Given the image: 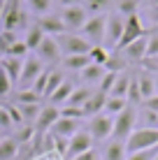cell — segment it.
I'll return each instance as SVG.
<instances>
[{
	"label": "cell",
	"mask_w": 158,
	"mask_h": 160,
	"mask_svg": "<svg viewBox=\"0 0 158 160\" xmlns=\"http://www.w3.org/2000/svg\"><path fill=\"white\" fill-rule=\"evenodd\" d=\"M28 30V12H26L21 0H7L3 19H0V30Z\"/></svg>",
	"instance_id": "1"
},
{
	"label": "cell",
	"mask_w": 158,
	"mask_h": 160,
	"mask_svg": "<svg viewBox=\"0 0 158 160\" xmlns=\"http://www.w3.org/2000/svg\"><path fill=\"white\" fill-rule=\"evenodd\" d=\"M137 125V107L135 104H128L121 114L114 116V128H112V139H119V142H126L130 137V132L135 130Z\"/></svg>",
	"instance_id": "2"
},
{
	"label": "cell",
	"mask_w": 158,
	"mask_h": 160,
	"mask_svg": "<svg viewBox=\"0 0 158 160\" xmlns=\"http://www.w3.org/2000/svg\"><path fill=\"white\" fill-rule=\"evenodd\" d=\"M158 146V130L156 128H135L130 132V137L126 139V151H146V148Z\"/></svg>",
	"instance_id": "3"
},
{
	"label": "cell",
	"mask_w": 158,
	"mask_h": 160,
	"mask_svg": "<svg viewBox=\"0 0 158 160\" xmlns=\"http://www.w3.org/2000/svg\"><path fill=\"white\" fill-rule=\"evenodd\" d=\"M58 49L65 56H89V51L93 49V44L89 40H84L81 35H74V32H63V35L56 37Z\"/></svg>",
	"instance_id": "4"
},
{
	"label": "cell",
	"mask_w": 158,
	"mask_h": 160,
	"mask_svg": "<svg viewBox=\"0 0 158 160\" xmlns=\"http://www.w3.org/2000/svg\"><path fill=\"white\" fill-rule=\"evenodd\" d=\"M105 26H107V14L89 16L86 23L81 26V37L89 40L93 47H100V44H105Z\"/></svg>",
	"instance_id": "5"
},
{
	"label": "cell",
	"mask_w": 158,
	"mask_h": 160,
	"mask_svg": "<svg viewBox=\"0 0 158 160\" xmlns=\"http://www.w3.org/2000/svg\"><path fill=\"white\" fill-rule=\"evenodd\" d=\"M112 128H114V116H110V114H105V112L91 116L89 123H86V130H89V135L93 137V142L110 139L112 137Z\"/></svg>",
	"instance_id": "6"
},
{
	"label": "cell",
	"mask_w": 158,
	"mask_h": 160,
	"mask_svg": "<svg viewBox=\"0 0 158 160\" xmlns=\"http://www.w3.org/2000/svg\"><path fill=\"white\" fill-rule=\"evenodd\" d=\"M42 72H44L42 60L37 56H33V53H28V56L23 58V68H21V77H19V84H16V86H19V88H33L35 79Z\"/></svg>",
	"instance_id": "7"
},
{
	"label": "cell",
	"mask_w": 158,
	"mask_h": 160,
	"mask_svg": "<svg viewBox=\"0 0 158 160\" xmlns=\"http://www.w3.org/2000/svg\"><path fill=\"white\" fill-rule=\"evenodd\" d=\"M123 28H126V16H121L119 12L107 14V26H105V44L102 47L107 49H116L119 40L123 35Z\"/></svg>",
	"instance_id": "8"
},
{
	"label": "cell",
	"mask_w": 158,
	"mask_h": 160,
	"mask_svg": "<svg viewBox=\"0 0 158 160\" xmlns=\"http://www.w3.org/2000/svg\"><path fill=\"white\" fill-rule=\"evenodd\" d=\"M58 14H61V19L65 23V30H81V26H84L86 19H89V12L84 9L81 2L70 5V7H63Z\"/></svg>",
	"instance_id": "9"
},
{
	"label": "cell",
	"mask_w": 158,
	"mask_h": 160,
	"mask_svg": "<svg viewBox=\"0 0 158 160\" xmlns=\"http://www.w3.org/2000/svg\"><path fill=\"white\" fill-rule=\"evenodd\" d=\"M35 56L42 60V65H56V63H61V49H58V42H56V37H51V35H44V40L40 42V47L35 49Z\"/></svg>",
	"instance_id": "10"
},
{
	"label": "cell",
	"mask_w": 158,
	"mask_h": 160,
	"mask_svg": "<svg viewBox=\"0 0 158 160\" xmlns=\"http://www.w3.org/2000/svg\"><path fill=\"white\" fill-rule=\"evenodd\" d=\"M58 116H61V112H58V107L56 104H44V107L40 109V114H37V118H35V137H44L49 130H51V125L58 121Z\"/></svg>",
	"instance_id": "11"
},
{
	"label": "cell",
	"mask_w": 158,
	"mask_h": 160,
	"mask_svg": "<svg viewBox=\"0 0 158 160\" xmlns=\"http://www.w3.org/2000/svg\"><path fill=\"white\" fill-rule=\"evenodd\" d=\"M142 35H146V32H144V26H142V19H140V14H130V16H126V28H123V35H121V40H119V44H116V49H114V51H119V49L128 47L130 42H135L137 37H142Z\"/></svg>",
	"instance_id": "12"
},
{
	"label": "cell",
	"mask_w": 158,
	"mask_h": 160,
	"mask_svg": "<svg viewBox=\"0 0 158 160\" xmlns=\"http://www.w3.org/2000/svg\"><path fill=\"white\" fill-rule=\"evenodd\" d=\"M91 148H93V137L89 135V130H77L72 137H70V142H68L65 160L79 156V153H84V151H91Z\"/></svg>",
	"instance_id": "13"
},
{
	"label": "cell",
	"mask_w": 158,
	"mask_h": 160,
	"mask_svg": "<svg viewBox=\"0 0 158 160\" xmlns=\"http://www.w3.org/2000/svg\"><path fill=\"white\" fill-rule=\"evenodd\" d=\"M119 56H121L126 63H142V60L146 58V35L137 37L135 42H130L128 47L119 49Z\"/></svg>",
	"instance_id": "14"
},
{
	"label": "cell",
	"mask_w": 158,
	"mask_h": 160,
	"mask_svg": "<svg viewBox=\"0 0 158 160\" xmlns=\"http://www.w3.org/2000/svg\"><path fill=\"white\" fill-rule=\"evenodd\" d=\"M35 26L44 32V35H51V37H58V35H63V32H68L61 14H51V12L44 14V16H37Z\"/></svg>",
	"instance_id": "15"
},
{
	"label": "cell",
	"mask_w": 158,
	"mask_h": 160,
	"mask_svg": "<svg viewBox=\"0 0 158 160\" xmlns=\"http://www.w3.org/2000/svg\"><path fill=\"white\" fill-rule=\"evenodd\" d=\"M79 125H81V121L58 116V121L51 125V130H49V135H56V137H65V139H70V137H72L77 130H81Z\"/></svg>",
	"instance_id": "16"
},
{
	"label": "cell",
	"mask_w": 158,
	"mask_h": 160,
	"mask_svg": "<svg viewBox=\"0 0 158 160\" xmlns=\"http://www.w3.org/2000/svg\"><path fill=\"white\" fill-rule=\"evenodd\" d=\"M105 102H107V93H102V91H95L91 93V98L86 100V104L81 109H84V114H86V118H91V116H95V114H100V112H105Z\"/></svg>",
	"instance_id": "17"
},
{
	"label": "cell",
	"mask_w": 158,
	"mask_h": 160,
	"mask_svg": "<svg viewBox=\"0 0 158 160\" xmlns=\"http://www.w3.org/2000/svg\"><path fill=\"white\" fill-rule=\"evenodd\" d=\"M128 151H126V142H119V139H112L102 146V156L100 160H126Z\"/></svg>",
	"instance_id": "18"
},
{
	"label": "cell",
	"mask_w": 158,
	"mask_h": 160,
	"mask_svg": "<svg viewBox=\"0 0 158 160\" xmlns=\"http://www.w3.org/2000/svg\"><path fill=\"white\" fill-rule=\"evenodd\" d=\"M0 68L5 70V74L9 77V81H12L14 86L19 84V77H21V68H23V60H21V58L3 56V58H0Z\"/></svg>",
	"instance_id": "19"
},
{
	"label": "cell",
	"mask_w": 158,
	"mask_h": 160,
	"mask_svg": "<svg viewBox=\"0 0 158 160\" xmlns=\"http://www.w3.org/2000/svg\"><path fill=\"white\" fill-rule=\"evenodd\" d=\"M130 81H133V77H130L128 72H119L116 74V81H114V86H112V91H110V95H114V98H126V100H128Z\"/></svg>",
	"instance_id": "20"
},
{
	"label": "cell",
	"mask_w": 158,
	"mask_h": 160,
	"mask_svg": "<svg viewBox=\"0 0 158 160\" xmlns=\"http://www.w3.org/2000/svg\"><path fill=\"white\" fill-rule=\"evenodd\" d=\"M72 91H74V84H72V81H68V79H65L63 84H61V86L56 88V91L51 93V98H49V100H51V104H56V107H58V104L63 107V104L70 100Z\"/></svg>",
	"instance_id": "21"
},
{
	"label": "cell",
	"mask_w": 158,
	"mask_h": 160,
	"mask_svg": "<svg viewBox=\"0 0 158 160\" xmlns=\"http://www.w3.org/2000/svg\"><path fill=\"white\" fill-rule=\"evenodd\" d=\"M135 79H137L140 93H142V100H146V98H151V95H156V81H154V74L140 72Z\"/></svg>",
	"instance_id": "22"
},
{
	"label": "cell",
	"mask_w": 158,
	"mask_h": 160,
	"mask_svg": "<svg viewBox=\"0 0 158 160\" xmlns=\"http://www.w3.org/2000/svg\"><path fill=\"white\" fill-rule=\"evenodd\" d=\"M93 91H95V88H91V86H74L72 95H70V100L65 102V104H70V107H84Z\"/></svg>",
	"instance_id": "23"
},
{
	"label": "cell",
	"mask_w": 158,
	"mask_h": 160,
	"mask_svg": "<svg viewBox=\"0 0 158 160\" xmlns=\"http://www.w3.org/2000/svg\"><path fill=\"white\" fill-rule=\"evenodd\" d=\"M23 7L28 9V14H35V16H44L51 12V0H21Z\"/></svg>",
	"instance_id": "24"
},
{
	"label": "cell",
	"mask_w": 158,
	"mask_h": 160,
	"mask_svg": "<svg viewBox=\"0 0 158 160\" xmlns=\"http://www.w3.org/2000/svg\"><path fill=\"white\" fill-rule=\"evenodd\" d=\"M81 81H84V84H100V79H102V74H105V68H100V65H86L84 70H81Z\"/></svg>",
	"instance_id": "25"
},
{
	"label": "cell",
	"mask_w": 158,
	"mask_h": 160,
	"mask_svg": "<svg viewBox=\"0 0 158 160\" xmlns=\"http://www.w3.org/2000/svg\"><path fill=\"white\" fill-rule=\"evenodd\" d=\"M19 153V142L12 137H3L0 139V160H12Z\"/></svg>",
	"instance_id": "26"
},
{
	"label": "cell",
	"mask_w": 158,
	"mask_h": 160,
	"mask_svg": "<svg viewBox=\"0 0 158 160\" xmlns=\"http://www.w3.org/2000/svg\"><path fill=\"white\" fill-rule=\"evenodd\" d=\"M81 5L89 12V16H95V14H107V9L114 5V0H84Z\"/></svg>",
	"instance_id": "27"
},
{
	"label": "cell",
	"mask_w": 158,
	"mask_h": 160,
	"mask_svg": "<svg viewBox=\"0 0 158 160\" xmlns=\"http://www.w3.org/2000/svg\"><path fill=\"white\" fill-rule=\"evenodd\" d=\"M63 81H65L63 70H56V68L49 70V79H47V88H44V98H51V93L56 91V88L61 86Z\"/></svg>",
	"instance_id": "28"
},
{
	"label": "cell",
	"mask_w": 158,
	"mask_h": 160,
	"mask_svg": "<svg viewBox=\"0 0 158 160\" xmlns=\"http://www.w3.org/2000/svg\"><path fill=\"white\" fill-rule=\"evenodd\" d=\"M44 40V32H42L37 26H28V30H26V35H23V42H26V47L30 49V51H35L37 47H40V42Z\"/></svg>",
	"instance_id": "29"
},
{
	"label": "cell",
	"mask_w": 158,
	"mask_h": 160,
	"mask_svg": "<svg viewBox=\"0 0 158 160\" xmlns=\"http://www.w3.org/2000/svg\"><path fill=\"white\" fill-rule=\"evenodd\" d=\"M137 123H140V128H156L158 130V114L140 107L137 109Z\"/></svg>",
	"instance_id": "30"
},
{
	"label": "cell",
	"mask_w": 158,
	"mask_h": 160,
	"mask_svg": "<svg viewBox=\"0 0 158 160\" xmlns=\"http://www.w3.org/2000/svg\"><path fill=\"white\" fill-rule=\"evenodd\" d=\"M61 63H63V68H68V70L81 72L86 65H91V60H89V56H63Z\"/></svg>",
	"instance_id": "31"
},
{
	"label": "cell",
	"mask_w": 158,
	"mask_h": 160,
	"mask_svg": "<svg viewBox=\"0 0 158 160\" xmlns=\"http://www.w3.org/2000/svg\"><path fill=\"white\" fill-rule=\"evenodd\" d=\"M126 107H128V100H126V98H114V95H107L105 114H110V116H116V114H121Z\"/></svg>",
	"instance_id": "32"
},
{
	"label": "cell",
	"mask_w": 158,
	"mask_h": 160,
	"mask_svg": "<svg viewBox=\"0 0 158 160\" xmlns=\"http://www.w3.org/2000/svg\"><path fill=\"white\" fill-rule=\"evenodd\" d=\"M14 102L16 104H37L40 102V95H37L33 88H19L14 93Z\"/></svg>",
	"instance_id": "33"
},
{
	"label": "cell",
	"mask_w": 158,
	"mask_h": 160,
	"mask_svg": "<svg viewBox=\"0 0 158 160\" xmlns=\"http://www.w3.org/2000/svg\"><path fill=\"white\" fill-rule=\"evenodd\" d=\"M110 53H112L110 49L100 44V47H93V49L89 51V60H91L93 65H100V68H105V63L110 60Z\"/></svg>",
	"instance_id": "34"
},
{
	"label": "cell",
	"mask_w": 158,
	"mask_h": 160,
	"mask_svg": "<svg viewBox=\"0 0 158 160\" xmlns=\"http://www.w3.org/2000/svg\"><path fill=\"white\" fill-rule=\"evenodd\" d=\"M142 0H114V7L121 16H130V14H137V7Z\"/></svg>",
	"instance_id": "35"
},
{
	"label": "cell",
	"mask_w": 158,
	"mask_h": 160,
	"mask_svg": "<svg viewBox=\"0 0 158 160\" xmlns=\"http://www.w3.org/2000/svg\"><path fill=\"white\" fill-rule=\"evenodd\" d=\"M19 109H21V116H23V123L26 125H35V118H37V114H40V104H19Z\"/></svg>",
	"instance_id": "36"
},
{
	"label": "cell",
	"mask_w": 158,
	"mask_h": 160,
	"mask_svg": "<svg viewBox=\"0 0 158 160\" xmlns=\"http://www.w3.org/2000/svg\"><path fill=\"white\" fill-rule=\"evenodd\" d=\"M19 40V35H16V30H0V58L7 53V49L12 47V44Z\"/></svg>",
	"instance_id": "37"
},
{
	"label": "cell",
	"mask_w": 158,
	"mask_h": 160,
	"mask_svg": "<svg viewBox=\"0 0 158 160\" xmlns=\"http://www.w3.org/2000/svg\"><path fill=\"white\" fill-rule=\"evenodd\" d=\"M58 112H61L63 118H74V121H86V114L81 107H70V104H63V107H58Z\"/></svg>",
	"instance_id": "38"
},
{
	"label": "cell",
	"mask_w": 158,
	"mask_h": 160,
	"mask_svg": "<svg viewBox=\"0 0 158 160\" xmlns=\"http://www.w3.org/2000/svg\"><path fill=\"white\" fill-rule=\"evenodd\" d=\"M28 53H30V49L26 47V42H23V40H16L12 47L7 49V53H5V56H12V58H21V60H23Z\"/></svg>",
	"instance_id": "39"
},
{
	"label": "cell",
	"mask_w": 158,
	"mask_h": 160,
	"mask_svg": "<svg viewBox=\"0 0 158 160\" xmlns=\"http://www.w3.org/2000/svg\"><path fill=\"white\" fill-rule=\"evenodd\" d=\"M5 107H7V112H9V118H12L14 128H21V125H26V123H23V116H21L19 104H14V102H5Z\"/></svg>",
	"instance_id": "40"
},
{
	"label": "cell",
	"mask_w": 158,
	"mask_h": 160,
	"mask_svg": "<svg viewBox=\"0 0 158 160\" xmlns=\"http://www.w3.org/2000/svg\"><path fill=\"white\" fill-rule=\"evenodd\" d=\"M116 74H119V72H107V70H105V74H102L100 84H98V91H102V93H107V95H110L114 81H116Z\"/></svg>",
	"instance_id": "41"
},
{
	"label": "cell",
	"mask_w": 158,
	"mask_h": 160,
	"mask_svg": "<svg viewBox=\"0 0 158 160\" xmlns=\"http://www.w3.org/2000/svg\"><path fill=\"white\" fill-rule=\"evenodd\" d=\"M158 56V30L146 35V58H156Z\"/></svg>",
	"instance_id": "42"
},
{
	"label": "cell",
	"mask_w": 158,
	"mask_h": 160,
	"mask_svg": "<svg viewBox=\"0 0 158 160\" xmlns=\"http://www.w3.org/2000/svg\"><path fill=\"white\" fill-rule=\"evenodd\" d=\"M158 156V146L154 148H146V151H135V153H128L126 160H154Z\"/></svg>",
	"instance_id": "43"
},
{
	"label": "cell",
	"mask_w": 158,
	"mask_h": 160,
	"mask_svg": "<svg viewBox=\"0 0 158 160\" xmlns=\"http://www.w3.org/2000/svg\"><path fill=\"white\" fill-rule=\"evenodd\" d=\"M49 70H51V68H44V72L37 77L35 84H33V91H35L40 98H44V88H47V79H49Z\"/></svg>",
	"instance_id": "44"
},
{
	"label": "cell",
	"mask_w": 158,
	"mask_h": 160,
	"mask_svg": "<svg viewBox=\"0 0 158 160\" xmlns=\"http://www.w3.org/2000/svg\"><path fill=\"white\" fill-rule=\"evenodd\" d=\"M12 88H14V84L9 81V77L5 74V70L0 68V98H7L9 93H12Z\"/></svg>",
	"instance_id": "45"
},
{
	"label": "cell",
	"mask_w": 158,
	"mask_h": 160,
	"mask_svg": "<svg viewBox=\"0 0 158 160\" xmlns=\"http://www.w3.org/2000/svg\"><path fill=\"white\" fill-rule=\"evenodd\" d=\"M51 139H54V151L58 153L61 158H65V153H68V142L70 139H65V137H56V135H51Z\"/></svg>",
	"instance_id": "46"
},
{
	"label": "cell",
	"mask_w": 158,
	"mask_h": 160,
	"mask_svg": "<svg viewBox=\"0 0 158 160\" xmlns=\"http://www.w3.org/2000/svg\"><path fill=\"white\" fill-rule=\"evenodd\" d=\"M0 128H3V130L14 128V123H12V118H9V112H7V107H5V102H0Z\"/></svg>",
	"instance_id": "47"
},
{
	"label": "cell",
	"mask_w": 158,
	"mask_h": 160,
	"mask_svg": "<svg viewBox=\"0 0 158 160\" xmlns=\"http://www.w3.org/2000/svg\"><path fill=\"white\" fill-rule=\"evenodd\" d=\"M140 107H144V109H149V112H156L158 114V95H151V98H146V100H142Z\"/></svg>",
	"instance_id": "48"
},
{
	"label": "cell",
	"mask_w": 158,
	"mask_h": 160,
	"mask_svg": "<svg viewBox=\"0 0 158 160\" xmlns=\"http://www.w3.org/2000/svg\"><path fill=\"white\" fill-rule=\"evenodd\" d=\"M70 160H100V156L91 148V151H84V153H79V156H74V158H70Z\"/></svg>",
	"instance_id": "49"
},
{
	"label": "cell",
	"mask_w": 158,
	"mask_h": 160,
	"mask_svg": "<svg viewBox=\"0 0 158 160\" xmlns=\"http://www.w3.org/2000/svg\"><path fill=\"white\" fill-rule=\"evenodd\" d=\"M142 63H144V65H146L149 70H154V72H158V56H156V58H144Z\"/></svg>",
	"instance_id": "50"
},
{
	"label": "cell",
	"mask_w": 158,
	"mask_h": 160,
	"mask_svg": "<svg viewBox=\"0 0 158 160\" xmlns=\"http://www.w3.org/2000/svg\"><path fill=\"white\" fill-rule=\"evenodd\" d=\"M51 2H56V5H61V7H70V5H77L79 0H51Z\"/></svg>",
	"instance_id": "51"
},
{
	"label": "cell",
	"mask_w": 158,
	"mask_h": 160,
	"mask_svg": "<svg viewBox=\"0 0 158 160\" xmlns=\"http://www.w3.org/2000/svg\"><path fill=\"white\" fill-rule=\"evenodd\" d=\"M5 5H7V0H0V19H3V12H5Z\"/></svg>",
	"instance_id": "52"
},
{
	"label": "cell",
	"mask_w": 158,
	"mask_h": 160,
	"mask_svg": "<svg viewBox=\"0 0 158 160\" xmlns=\"http://www.w3.org/2000/svg\"><path fill=\"white\" fill-rule=\"evenodd\" d=\"M154 81H156V95H158V74L154 77Z\"/></svg>",
	"instance_id": "53"
},
{
	"label": "cell",
	"mask_w": 158,
	"mask_h": 160,
	"mask_svg": "<svg viewBox=\"0 0 158 160\" xmlns=\"http://www.w3.org/2000/svg\"><path fill=\"white\" fill-rule=\"evenodd\" d=\"M154 160H158V156H156V158H154Z\"/></svg>",
	"instance_id": "54"
},
{
	"label": "cell",
	"mask_w": 158,
	"mask_h": 160,
	"mask_svg": "<svg viewBox=\"0 0 158 160\" xmlns=\"http://www.w3.org/2000/svg\"><path fill=\"white\" fill-rule=\"evenodd\" d=\"M156 30H158V26H156Z\"/></svg>",
	"instance_id": "55"
}]
</instances>
